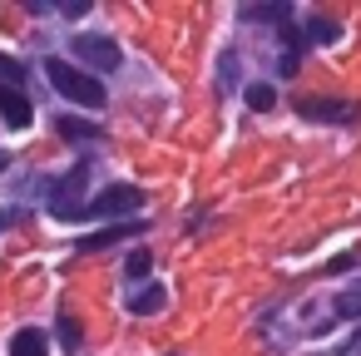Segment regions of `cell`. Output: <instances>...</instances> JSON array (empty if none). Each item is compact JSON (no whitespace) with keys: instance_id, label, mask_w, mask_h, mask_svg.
<instances>
[{"instance_id":"6da1fadb","label":"cell","mask_w":361,"mask_h":356,"mask_svg":"<svg viewBox=\"0 0 361 356\" xmlns=\"http://www.w3.org/2000/svg\"><path fill=\"white\" fill-rule=\"evenodd\" d=\"M45 80L55 85V94H65V99H75V104H85V109H104V85L94 80V75H85L80 65H70V60H45Z\"/></svg>"},{"instance_id":"7a4b0ae2","label":"cell","mask_w":361,"mask_h":356,"mask_svg":"<svg viewBox=\"0 0 361 356\" xmlns=\"http://www.w3.org/2000/svg\"><path fill=\"white\" fill-rule=\"evenodd\" d=\"M144 208V193L134 183H109L99 198L80 203V218H134Z\"/></svg>"},{"instance_id":"3957f363","label":"cell","mask_w":361,"mask_h":356,"mask_svg":"<svg viewBox=\"0 0 361 356\" xmlns=\"http://www.w3.org/2000/svg\"><path fill=\"white\" fill-rule=\"evenodd\" d=\"M70 50H75V60L85 65V75H90V70H94V75H114V70L124 65V50H119L109 35H75Z\"/></svg>"},{"instance_id":"277c9868","label":"cell","mask_w":361,"mask_h":356,"mask_svg":"<svg viewBox=\"0 0 361 356\" xmlns=\"http://www.w3.org/2000/svg\"><path fill=\"white\" fill-rule=\"evenodd\" d=\"M85 178H90V159H80V164L55 183V193H50V213H55L60 223H75V218H80V203H75V198H85Z\"/></svg>"},{"instance_id":"5b68a950","label":"cell","mask_w":361,"mask_h":356,"mask_svg":"<svg viewBox=\"0 0 361 356\" xmlns=\"http://www.w3.org/2000/svg\"><path fill=\"white\" fill-rule=\"evenodd\" d=\"M297 114L317 119V124H356L361 104L356 99H322V94H312V99H297Z\"/></svg>"},{"instance_id":"8992f818","label":"cell","mask_w":361,"mask_h":356,"mask_svg":"<svg viewBox=\"0 0 361 356\" xmlns=\"http://www.w3.org/2000/svg\"><path fill=\"white\" fill-rule=\"evenodd\" d=\"M0 119H6L11 129H25L35 119V104L25 90H11V85H0Z\"/></svg>"},{"instance_id":"52a82bcc","label":"cell","mask_w":361,"mask_h":356,"mask_svg":"<svg viewBox=\"0 0 361 356\" xmlns=\"http://www.w3.org/2000/svg\"><path fill=\"white\" fill-rule=\"evenodd\" d=\"M134 233H144V223H114V228H99V233H90V238H80V252H99V247H114L119 238H134Z\"/></svg>"},{"instance_id":"ba28073f","label":"cell","mask_w":361,"mask_h":356,"mask_svg":"<svg viewBox=\"0 0 361 356\" xmlns=\"http://www.w3.org/2000/svg\"><path fill=\"white\" fill-rule=\"evenodd\" d=\"M164 302H169L164 282H144V287L129 297V312H134V317H154V312H164Z\"/></svg>"},{"instance_id":"9c48e42d","label":"cell","mask_w":361,"mask_h":356,"mask_svg":"<svg viewBox=\"0 0 361 356\" xmlns=\"http://www.w3.org/2000/svg\"><path fill=\"white\" fill-rule=\"evenodd\" d=\"M11 356H50V336L40 326H20L11 336Z\"/></svg>"},{"instance_id":"30bf717a","label":"cell","mask_w":361,"mask_h":356,"mask_svg":"<svg viewBox=\"0 0 361 356\" xmlns=\"http://www.w3.org/2000/svg\"><path fill=\"white\" fill-rule=\"evenodd\" d=\"M243 20H252V25H292V6L287 0H277V6H243Z\"/></svg>"},{"instance_id":"8fae6325","label":"cell","mask_w":361,"mask_h":356,"mask_svg":"<svg viewBox=\"0 0 361 356\" xmlns=\"http://www.w3.org/2000/svg\"><path fill=\"white\" fill-rule=\"evenodd\" d=\"M356 317H361V277L331 297V321H356Z\"/></svg>"},{"instance_id":"7c38bea8","label":"cell","mask_w":361,"mask_h":356,"mask_svg":"<svg viewBox=\"0 0 361 356\" xmlns=\"http://www.w3.org/2000/svg\"><path fill=\"white\" fill-rule=\"evenodd\" d=\"M55 129H60L70 144H99V139H104V129L90 124V119H55Z\"/></svg>"},{"instance_id":"4fadbf2b","label":"cell","mask_w":361,"mask_h":356,"mask_svg":"<svg viewBox=\"0 0 361 356\" xmlns=\"http://www.w3.org/2000/svg\"><path fill=\"white\" fill-rule=\"evenodd\" d=\"M336 35H341V25H336L331 16H322V11H312V16H307V40H317V45H331Z\"/></svg>"},{"instance_id":"5bb4252c","label":"cell","mask_w":361,"mask_h":356,"mask_svg":"<svg viewBox=\"0 0 361 356\" xmlns=\"http://www.w3.org/2000/svg\"><path fill=\"white\" fill-rule=\"evenodd\" d=\"M233 90H238V55L223 50V60H218V94H233Z\"/></svg>"},{"instance_id":"9a60e30c","label":"cell","mask_w":361,"mask_h":356,"mask_svg":"<svg viewBox=\"0 0 361 356\" xmlns=\"http://www.w3.org/2000/svg\"><path fill=\"white\" fill-rule=\"evenodd\" d=\"M149 267H154V257H149V247H139V252H129L124 277H129V282H149Z\"/></svg>"},{"instance_id":"2e32d148","label":"cell","mask_w":361,"mask_h":356,"mask_svg":"<svg viewBox=\"0 0 361 356\" xmlns=\"http://www.w3.org/2000/svg\"><path fill=\"white\" fill-rule=\"evenodd\" d=\"M80 336H85L80 321H75L70 312H60V341H65V351H80Z\"/></svg>"},{"instance_id":"e0dca14e","label":"cell","mask_w":361,"mask_h":356,"mask_svg":"<svg viewBox=\"0 0 361 356\" xmlns=\"http://www.w3.org/2000/svg\"><path fill=\"white\" fill-rule=\"evenodd\" d=\"M20 80H25V65H20V60H11V55H0V85L20 90Z\"/></svg>"},{"instance_id":"ac0fdd59","label":"cell","mask_w":361,"mask_h":356,"mask_svg":"<svg viewBox=\"0 0 361 356\" xmlns=\"http://www.w3.org/2000/svg\"><path fill=\"white\" fill-rule=\"evenodd\" d=\"M247 104H252V109H272V104H277V90H272V85H252V90H247Z\"/></svg>"},{"instance_id":"d6986e66","label":"cell","mask_w":361,"mask_h":356,"mask_svg":"<svg viewBox=\"0 0 361 356\" xmlns=\"http://www.w3.org/2000/svg\"><path fill=\"white\" fill-rule=\"evenodd\" d=\"M60 11H65V16H70V20H80V16H85V11H90V0H65V6H60Z\"/></svg>"},{"instance_id":"ffe728a7","label":"cell","mask_w":361,"mask_h":356,"mask_svg":"<svg viewBox=\"0 0 361 356\" xmlns=\"http://www.w3.org/2000/svg\"><path fill=\"white\" fill-rule=\"evenodd\" d=\"M6 164H11V159H6V154H0V173H6Z\"/></svg>"},{"instance_id":"44dd1931","label":"cell","mask_w":361,"mask_h":356,"mask_svg":"<svg viewBox=\"0 0 361 356\" xmlns=\"http://www.w3.org/2000/svg\"><path fill=\"white\" fill-rule=\"evenodd\" d=\"M6 223H11V213H0V228H6Z\"/></svg>"}]
</instances>
